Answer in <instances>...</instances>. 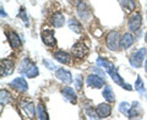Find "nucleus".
Wrapping results in <instances>:
<instances>
[{
	"label": "nucleus",
	"instance_id": "30",
	"mask_svg": "<svg viewBox=\"0 0 147 120\" xmlns=\"http://www.w3.org/2000/svg\"><path fill=\"white\" fill-rule=\"evenodd\" d=\"M74 85H75V88L77 91H81L82 90V87H84V81H82V77L79 75L75 80H74Z\"/></svg>",
	"mask_w": 147,
	"mask_h": 120
},
{
	"label": "nucleus",
	"instance_id": "6",
	"mask_svg": "<svg viewBox=\"0 0 147 120\" xmlns=\"http://www.w3.org/2000/svg\"><path fill=\"white\" fill-rule=\"evenodd\" d=\"M86 84L88 87H92V88H102L104 85V78L102 76L98 75H90L86 78Z\"/></svg>",
	"mask_w": 147,
	"mask_h": 120
},
{
	"label": "nucleus",
	"instance_id": "9",
	"mask_svg": "<svg viewBox=\"0 0 147 120\" xmlns=\"http://www.w3.org/2000/svg\"><path fill=\"white\" fill-rule=\"evenodd\" d=\"M10 86L20 92H26L28 90V85H27V82L24 77H16L15 80H12L10 82Z\"/></svg>",
	"mask_w": 147,
	"mask_h": 120
},
{
	"label": "nucleus",
	"instance_id": "21",
	"mask_svg": "<svg viewBox=\"0 0 147 120\" xmlns=\"http://www.w3.org/2000/svg\"><path fill=\"white\" fill-rule=\"evenodd\" d=\"M120 1L121 7L126 12H132L135 10V1L134 0H119Z\"/></svg>",
	"mask_w": 147,
	"mask_h": 120
},
{
	"label": "nucleus",
	"instance_id": "38",
	"mask_svg": "<svg viewBox=\"0 0 147 120\" xmlns=\"http://www.w3.org/2000/svg\"><path fill=\"white\" fill-rule=\"evenodd\" d=\"M146 42H147V33H146Z\"/></svg>",
	"mask_w": 147,
	"mask_h": 120
},
{
	"label": "nucleus",
	"instance_id": "4",
	"mask_svg": "<svg viewBox=\"0 0 147 120\" xmlns=\"http://www.w3.org/2000/svg\"><path fill=\"white\" fill-rule=\"evenodd\" d=\"M72 54L74 57L77 58V59H84L87 54H88V48L84 42H77L74 44L72 47Z\"/></svg>",
	"mask_w": 147,
	"mask_h": 120
},
{
	"label": "nucleus",
	"instance_id": "5",
	"mask_svg": "<svg viewBox=\"0 0 147 120\" xmlns=\"http://www.w3.org/2000/svg\"><path fill=\"white\" fill-rule=\"evenodd\" d=\"M20 108L22 110V113H24V115H26V118H28V119H33L34 115L37 114V109L34 108V104L32 102L25 100V102H22L20 104Z\"/></svg>",
	"mask_w": 147,
	"mask_h": 120
},
{
	"label": "nucleus",
	"instance_id": "27",
	"mask_svg": "<svg viewBox=\"0 0 147 120\" xmlns=\"http://www.w3.org/2000/svg\"><path fill=\"white\" fill-rule=\"evenodd\" d=\"M25 73H26V76H27V77L33 78V77H37V76H38L39 71H38V67H37L36 65H31V66L28 67V70H27Z\"/></svg>",
	"mask_w": 147,
	"mask_h": 120
},
{
	"label": "nucleus",
	"instance_id": "20",
	"mask_svg": "<svg viewBox=\"0 0 147 120\" xmlns=\"http://www.w3.org/2000/svg\"><path fill=\"white\" fill-rule=\"evenodd\" d=\"M103 97H104V99L107 100V102H109V103H112V102L115 100V94H114L113 90L110 88L109 86H105L103 88Z\"/></svg>",
	"mask_w": 147,
	"mask_h": 120
},
{
	"label": "nucleus",
	"instance_id": "7",
	"mask_svg": "<svg viewBox=\"0 0 147 120\" xmlns=\"http://www.w3.org/2000/svg\"><path fill=\"white\" fill-rule=\"evenodd\" d=\"M42 40L48 47H55L57 45V39H55L54 31L52 30H44L42 32Z\"/></svg>",
	"mask_w": 147,
	"mask_h": 120
},
{
	"label": "nucleus",
	"instance_id": "29",
	"mask_svg": "<svg viewBox=\"0 0 147 120\" xmlns=\"http://www.w3.org/2000/svg\"><path fill=\"white\" fill-rule=\"evenodd\" d=\"M31 66V61L28 59H24L20 64V66H18V71L21 72H26L27 70H28V67Z\"/></svg>",
	"mask_w": 147,
	"mask_h": 120
},
{
	"label": "nucleus",
	"instance_id": "36",
	"mask_svg": "<svg viewBox=\"0 0 147 120\" xmlns=\"http://www.w3.org/2000/svg\"><path fill=\"white\" fill-rule=\"evenodd\" d=\"M69 1H70L71 4H74V5L77 6V5H79V4L81 3V0H69Z\"/></svg>",
	"mask_w": 147,
	"mask_h": 120
},
{
	"label": "nucleus",
	"instance_id": "11",
	"mask_svg": "<svg viewBox=\"0 0 147 120\" xmlns=\"http://www.w3.org/2000/svg\"><path fill=\"white\" fill-rule=\"evenodd\" d=\"M7 39H9V43H10L12 49L21 48L22 42H21V38L18 37V34L16 33V32H13V31L7 32Z\"/></svg>",
	"mask_w": 147,
	"mask_h": 120
},
{
	"label": "nucleus",
	"instance_id": "23",
	"mask_svg": "<svg viewBox=\"0 0 147 120\" xmlns=\"http://www.w3.org/2000/svg\"><path fill=\"white\" fill-rule=\"evenodd\" d=\"M109 75H110L112 80L115 82L117 85H120V86L124 85V80H123V77H120V75H119V72H118V70H117V67L114 69L113 71H110V72H109Z\"/></svg>",
	"mask_w": 147,
	"mask_h": 120
},
{
	"label": "nucleus",
	"instance_id": "18",
	"mask_svg": "<svg viewBox=\"0 0 147 120\" xmlns=\"http://www.w3.org/2000/svg\"><path fill=\"white\" fill-rule=\"evenodd\" d=\"M97 65L100 66L102 69H104V70L107 71L108 73H109L110 71H113L114 69H115V66L113 65V63H110V61H108L107 59H102V58L97 59Z\"/></svg>",
	"mask_w": 147,
	"mask_h": 120
},
{
	"label": "nucleus",
	"instance_id": "33",
	"mask_svg": "<svg viewBox=\"0 0 147 120\" xmlns=\"http://www.w3.org/2000/svg\"><path fill=\"white\" fill-rule=\"evenodd\" d=\"M18 16H20V17L22 18V21H24V22H26V24H27V22H28V21H27V15H26V11H25V9H22V10H21V12L18 13Z\"/></svg>",
	"mask_w": 147,
	"mask_h": 120
},
{
	"label": "nucleus",
	"instance_id": "19",
	"mask_svg": "<svg viewBox=\"0 0 147 120\" xmlns=\"http://www.w3.org/2000/svg\"><path fill=\"white\" fill-rule=\"evenodd\" d=\"M67 24H69V28H70L71 31H74L75 33H82V31H84L82 25L76 20V18H70Z\"/></svg>",
	"mask_w": 147,
	"mask_h": 120
},
{
	"label": "nucleus",
	"instance_id": "22",
	"mask_svg": "<svg viewBox=\"0 0 147 120\" xmlns=\"http://www.w3.org/2000/svg\"><path fill=\"white\" fill-rule=\"evenodd\" d=\"M134 87H135V90L139 92L141 96H146L147 92H146V88H145V86H144V82H142V80H141V77H140V76H137Z\"/></svg>",
	"mask_w": 147,
	"mask_h": 120
},
{
	"label": "nucleus",
	"instance_id": "17",
	"mask_svg": "<svg viewBox=\"0 0 147 120\" xmlns=\"http://www.w3.org/2000/svg\"><path fill=\"white\" fill-rule=\"evenodd\" d=\"M13 67H15V65H13V63L11 61V60H9V59L1 60V76L12 73Z\"/></svg>",
	"mask_w": 147,
	"mask_h": 120
},
{
	"label": "nucleus",
	"instance_id": "28",
	"mask_svg": "<svg viewBox=\"0 0 147 120\" xmlns=\"http://www.w3.org/2000/svg\"><path fill=\"white\" fill-rule=\"evenodd\" d=\"M130 108H131V105L129 104L127 102H121L120 104H119V112H120L121 114H124L125 117H127V115H129Z\"/></svg>",
	"mask_w": 147,
	"mask_h": 120
},
{
	"label": "nucleus",
	"instance_id": "1",
	"mask_svg": "<svg viewBox=\"0 0 147 120\" xmlns=\"http://www.w3.org/2000/svg\"><path fill=\"white\" fill-rule=\"evenodd\" d=\"M120 40H121V37L118 31L109 32L107 37H105V44H107V47L110 50H113V52H117V50L120 48Z\"/></svg>",
	"mask_w": 147,
	"mask_h": 120
},
{
	"label": "nucleus",
	"instance_id": "10",
	"mask_svg": "<svg viewBox=\"0 0 147 120\" xmlns=\"http://www.w3.org/2000/svg\"><path fill=\"white\" fill-rule=\"evenodd\" d=\"M61 94L67 102H70L72 104H75L77 102V94L71 87H64V88L61 90Z\"/></svg>",
	"mask_w": 147,
	"mask_h": 120
},
{
	"label": "nucleus",
	"instance_id": "14",
	"mask_svg": "<svg viewBox=\"0 0 147 120\" xmlns=\"http://www.w3.org/2000/svg\"><path fill=\"white\" fill-rule=\"evenodd\" d=\"M96 110H97V114H98L99 118H108L109 115L112 114V107L107 103L99 104L98 107L96 108Z\"/></svg>",
	"mask_w": 147,
	"mask_h": 120
},
{
	"label": "nucleus",
	"instance_id": "31",
	"mask_svg": "<svg viewBox=\"0 0 147 120\" xmlns=\"http://www.w3.org/2000/svg\"><path fill=\"white\" fill-rule=\"evenodd\" d=\"M86 114L88 115L91 119H98V118H99V117H98V114H97V110L94 112L93 109H91V108H88V107L86 108Z\"/></svg>",
	"mask_w": 147,
	"mask_h": 120
},
{
	"label": "nucleus",
	"instance_id": "3",
	"mask_svg": "<svg viewBox=\"0 0 147 120\" xmlns=\"http://www.w3.org/2000/svg\"><path fill=\"white\" fill-rule=\"evenodd\" d=\"M141 25H142V17L140 15V12H132L127 21L129 30L132 32H137L141 28Z\"/></svg>",
	"mask_w": 147,
	"mask_h": 120
},
{
	"label": "nucleus",
	"instance_id": "37",
	"mask_svg": "<svg viewBox=\"0 0 147 120\" xmlns=\"http://www.w3.org/2000/svg\"><path fill=\"white\" fill-rule=\"evenodd\" d=\"M145 70L147 71V60H146V63H145Z\"/></svg>",
	"mask_w": 147,
	"mask_h": 120
},
{
	"label": "nucleus",
	"instance_id": "26",
	"mask_svg": "<svg viewBox=\"0 0 147 120\" xmlns=\"http://www.w3.org/2000/svg\"><path fill=\"white\" fill-rule=\"evenodd\" d=\"M0 96H1V98H0V100H1V105L7 104L11 100V94L9 93L6 90H1V91H0Z\"/></svg>",
	"mask_w": 147,
	"mask_h": 120
},
{
	"label": "nucleus",
	"instance_id": "2",
	"mask_svg": "<svg viewBox=\"0 0 147 120\" xmlns=\"http://www.w3.org/2000/svg\"><path fill=\"white\" fill-rule=\"evenodd\" d=\"M145 58H146V49L145 48L136 50V52L130 57V65L132 67H136V69L141 67L142 63L145 61Z\"/></svg>",
	"mask_w": 147,
	"mask_h": 120
},
{
	"label": "nucleus",
	"instance_id": "13",
	"mask_svg": "<svg viewBox=\"0 0 147 120\" xmlns=\"http://www.w3.org/2000/svg\"><path fill=\"white\" fill-rule=\"evenodd\" d=\"M76 7H77V15H79L81 18H84V20H90L91 11L84 1H81Z\"/></svg>",
	"mask_w": 147,
	"mask_h": 120
},
{
	"label": "nucleus",
	"instance_id": "25",
	"mask_svg": "<svg viewBox=\"0 0 147 120\" xmlns=\"http://www.w3.org/2000/svg\"><path fill=\"white\" fill-rule=\"evenodd\" d=\"M135 105V107H131L130 108V112H129V115H127V118H137V117H140V114L141 112L139 110V103L135 102V103H132Z\"/></svg>",
	"mask_w": 147,
	"mask_h": 120
},
{
	"label": "nucleus",
	"instance_id": "15",
	"mask_svg": "<svg viewBox=\"0 0 147 120\" xmlns=\"http://www.w3.org/2000/svg\"><path fill=\"white\" fill-rule=\"evenodd\" d=\"M50 22H52V25L54 27H57V28H60L65 25V17H64L63 13L60 12H55L52 15V18H50Z\"/></svg>",
	"mask_w": 147,
	"mask_h": 120
},
{
	"label": "nucleus",
	"instance_id": "8",
	"mask_svg": "<svg viewBox=\"0 0 147 120\" xmlns=\"http://www.w3.org/2000/svg\"><path fill=\"white\" fill-rule=\"evenodd\" d=\"M55 76H57L58 80H60L61 82H64V84H66V85H70L74 81L71 72L65 70V69H58L57 72H55Z\"/></svg>",
	"mask_w": 147,
	"mask_h": 120
},
{
	"label": "nucleus",
	"instance_id": "34",
	"mask_svg": "<svg viewBox=\"0 0 147 120\" xmlns=\"http://www.w3.org/2000/svg\"><path fill=\"white\" fill-rule=\"evenodd\" d=\"M92 70H93L94 72H97V73H98V75H99V76H102L103 78L105 77V72H104L103 70H100V69H99V67H94V69H92Z\"/></svg>",
	"mask_w": 147,
	"mask_h": 120
},
{
	"label": "nucleus",
	"instance_id": "32",
	"mask_svg": "<svg viewBox=\"0 0 147 120\" xmlns=\"http://www.w3.org/2000/svg\"><path fill=\"white\" fill-rule=\"evenodd\" d=\"M43 64L48 66L49 70H57V66H55L52 61H48V60H43Z\"/></svg>",
	"mask_w": 147,
	"mask_h": 120
},
{
	"label": "nucleus",
	"instance_id": "35",
	"mask_svg": "<svg viewBox=\"0 0 147 120\" xmlns=\"http://www.w3.org/2000/svg\"><path fill=\"white\" fill-rule=\"evenodd\" d=\"M121 87H123V88H125V90H127V91H131V90H132V86L125 84V82H124V85H123Z\"/></svg>",
	"mask_w": 147,
	"mask_h": 120
},
{
	"label": "nucleus",
	"instance_id": "12",
	"mask_svg": "<svg viewBox=\"0 0 147 120\" xmlns=\"http://www.w3.org/2000/svg\"><path fill=\"white\" fill-rule=\"evenodd\" d=\"M135 42V37L131 33H124L121 36V40H120V48L121 49H127L130 48Z\"/></svg>",
	"mask_w": 147,
	"mask_h": 120
},
{
	"label": "nucleus",
	"instance_id": "16",
	"mask_svg": "<svg viewBox=\"0 0 147 120\" xmlns=\"http://www.w3.org/2000/svg\"><path fill=\"white\" fill-rule=\"evenodd\" d=\"M54 59L55 60H58L59 63H61V64H70L71 63V57L67 53H65V52H63V50H59V52H55L54 53Z\"/></svg>",
	"mask_w": 147,
	"mask_h": 120
},
{
	"label": "nucleus",
	"instance_id": "24",
	"mask_svg": "<svg viewBox=\"0 0 147 120\" xmlns=\"http://www.w3.org/2000/svg\"><path fill=\"white\" fill-rule=\"evenodd\" d=\"M37 117H38V119H42V120L48 119V114H47V112H45V108H44L43 104L37 105Z\"/></svg>",
	"mask_w": 147,
	"mask_h": 120
}]
</instances>
